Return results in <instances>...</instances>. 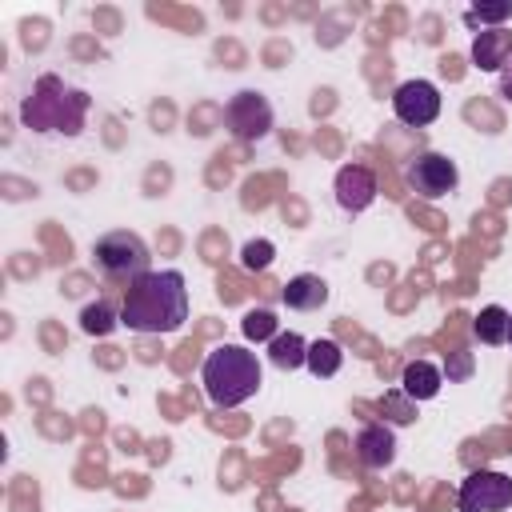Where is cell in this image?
Wrapping results in <instances>:
<instances>
[{"instance_id":"11","label":"cell","mask_w":512,"mask_h":512,"mask_svg":"<svg viewBox=\"0 0 512 512\" xmlns=\"http://www.w3.org/2000/svg\"><path fill=\"white\" fill-rule=\"evenodd\" d=\"M512 60V32L508 28H480L472 36V64L480 72H500Z\"/></svg>"},{"instance_id":"2","label":"cell","mask_w":512,"mask_h":512,"mask_svg":"<svg viewBox=\"0 0 512 512\" xmlns=\"http://www.w3.org/2000/svg\"><path fill=\"white\" fill-rule=\"evenodd\" d=\"M88 92L64 84L60 76L44 72L32 92L20 100V124L28 132H60V136H80L84 116H88Z\"/></svg>"},{"instance_id":"3","label":"cell","mask_w":512,"mask_h":512,"mask_svg":"<svg viewBox=\"0 0 512 512\" xmlns=\"http://www.w3.org/2000/svg\"><path fill=\"white\" fill-rule=\"evenodd\" d=\"M200 380L216 408H236L260 392V360L240 344H220L204 356Z\"/></svg>"},{"instance_id":"15","label":"cell","mask_w":512,"mask_h":512,"mask_svg":"<svg viewBox=\"0 0 512 512\" xmlns=\"http://www.w3.org/2000/svg\"><path fill=\"white\" fill-rule=\"evenodd\" d=\"M268 360H272L276 368L292 372V368H300V364L308 360V340L296 336V332H276V336L268 340Z\"/></svg>"},{"instance_id":"13","label":"cell","mask_w":512,"mask_h":512,"mask_svg":"<svg viewBox=\"0 0 512 512\" xmlns=\"http://www.w3.org/2000/svg\"><path fill=\"white\" fill-rule=\"evenodd\" d=\"M440 384H444V372H440L436 364H428V360H412V364H404L400 392H404L408 400H432V396L440 392Z\"/></svg>"},{"instance_id":"5","label":"cell","mask_w":512,"mask_h":512,"mask_svg":"<svg viewBox=\"0 0 512 512\" xmlns=\"http://www.w3.org/2000/svg\"><path fill=\"white\" fill-rule=\"evenodd\" d=\"M224 124H228V132H232L236 140L256 144V140H264V136L272 132L276 112H272V104H268L264 92L244 88V92H236V96L224 104Z\"/></svg>"},{"instance_id":"10","label":"cell","mask_w":512,"mask_h":512,"mask_svg":"<svg viewBox=\"0 0 512 512\" xmlns=\"http://www.w3.org/2000/svg\"><path fill=\"white\" fill-rule=\"evenodd\" d=\"M356 460L364 468H388L396 460V432L388 424H380V420L364 424L356 432Z\"/></svg>"},{"instance_id":"20","label":"cell","mask_w":512,"mask_h":512,"mask_svg":"<svg viewBox=\"0 0 512 512\" xmlns=\"http://www.w3.org/2000/svg\"><path fill=\"white\" fill-rule=\"evenodd\" d=\"M272 256H276L272 240H248V244L240 248V268H244V272H264V268L272 264Z\"/></svg>"},{"instance_id":"17","label":"cell","mask_w":512,"mask_h":512,"mask_svg":"<svg viewBox=\"0 0 512 512\" xmlns=\"http://www.w3.org/2000/svg\"><path fill=\"white\" fill-rule=\"evenodd\" d=\"M116 324H120V312H116L108 300H96V304H88V308L80 312V328H84L88 336H108Z\"/></svg>"},{"instance_id":"6","label":"cell","mask_w":512,"mask_h":512,"mask_svg":"<svg viewBox=\"0 0 512 512\" xmlns=\"http://www.w3.org/2000/svg\"><path fill=\"white\" fill-rule=\"evenodd\" d=\"M512 508V480L492 468H476L460 480L456 512H504Z\"/></svg>"},{"instance_id":"16","label":"cell","mask_w":512,"mask_h":512,"mask_svg":"<svg viewBox=\"0 0 512 512\" xmlns=\"http://www.w3.org/2000/svg\"><path fill=\"white\" fill-rule=\"evenodd\" d=\"M340 364H344V348H340L336 340L320 336V340H312V344H308V360H304V368H308L312 376L328 380V376H336V372H340Z\"/></svg>"},{"instance_id":"22","label":"cell","mask_w":512,"mask_h":512,"mask_svg":"<svg viewBox=\"0 0 512 512\" xmlns=\"http://www.w3.org/2000/svg\"><path fill=\"white\" fill-rule=\"evenodd\" d=\"M412 404H416V400H408L404 392H392V396H384V404H380V408H384V412H392V420H396V424H408V420H412Z\"/></svg>"},{"instance_id":"23","label":"cell","mask_w":512,"mask_h":512,"mask_svg":"<svg viewBox=\"0 0 512 512\" xmlns=\"http://www.w3.org/2000/svg\"><path fill=\"white\" fill-rule=\"evenodd\" d=\"M500 96H504V100H512V60L500 68Z\"/></svg>"},{"instance_id":"21","label":"cell","mask_w":512,"mask_h":512,"mask_svg":"<svg viewBox=\"0 0 512 512\" xmlns=\"http://www.w3.org/2000/svg\"><path fill=\"white\" fill-rule=\"evenodd\" d=\"M444 372H448V380H468V376H472V352H464V348L448 352Z\"/></svg>"},{"instance_id":"18","label":"cell","mask_w":512,"mask_h":512,"mask_svg":"<svg viewBox=\"0 0 512 512\" xmlns=\"http://www.w3.org/2000/svg\"><path fill=\"white\" fill-rule=\"evenodd\" d=\"M504 20H512V0H496V4H480V0H476V4L464 12V24L476 28V32H480V24L504 28Z\"/></svg>"},{"instance_id":"9","label":"cell","mask_w":512,"mask_h":512,"mask_svg":"<svg viewBox=\"0 0 512 512\" xmlns=\"http://www.w3.org/2000/svg\"><path fill=\"white\" fill-rule=\"evenodd\" d=\"M332 192H336V204H340L344 212H364V208L376 200L380 184H376V172H372L368 164H344V168L336 172Z\"/></svg>"},{"instance_id":"12","label":"cell","mask_w":512,"mask_h":512,"mask_svg":"<svg viewBox=\"0 0 512 512\" xmlns=\"http://www.w3.org/2000/svg\"><path fill=\"white\" fill-rule=\"evenodd\" d=\"M284 304L292 312H316V308L328 304V284L320 276H312V272H300V276H292L284 284Z\"/></svg>"},{"instance_id":"14","label":"cell","mask_w":512,"mask_h":512,"mask_svg":"<svg viewBox=\"0 0 512 512\" xmlns=\"http://www.w3.org/2000/svg\"><path fill=\"white\" fill-rule=\"evenodd\" d=\"M508 320H512L508 308L488 304V308L476 312V320H472V336H476L480 344H508Z\"/></svg>"},{"instance_id":"7","label":"cell","mask_w":512,"mask_h":512,"mask_svg":"<svg viewBox=\"0 0 512 512\" xmlns=\"http://www.w3.org/2000/svg\"><path fill=\"white\" fill-rule=\"evenodd\" d=\"M404 180H408V188H412L416 196H424V200H440V196L456 192V184H460V168H456V160H448L444 152H420V156L408 164Z\"/></svg>"},{"instance_id":"24","label":"cell","mask_w":512,"mask_h":512,"mask_svg":"<svg viewBox=\"0 0 512 512\" xmlns=\"http://www.w3.org/2000/svg\"><path fill=\"white\" fill-rule=\"evenodd\" d=\"M508 344H512V320H508Z\"/></svg>"},{"instance_id":"4","label":"cell","mask_w":512,"mask_h":512,"mask_svg":"<svg viewBox=\"0 0 512 512\" xmlns=\"http://www.w3.org/2000/svg\"><path fill=\"white\" fill-rule=\"evenodd\" d=\"M92 260H96L100 276H104V280H116V284H136L140 276L152 272V268H148V260H152L148 244H144L136 232H128V228L104 232V236L92 244Z\"/></svg>"},{"instance_id":"1","label":"cell","mask_w":512,"mask_h":512,"mask_svg":"<svg viewBox=\"0 0 512 512\" xmlns=\"http://www.w3.org/2000/svg\"><path fill=\"white\" fill-rule=\"evenodd\" d=\"M184 320H188V288L176 268L148 272L124 288V304H120L124 328L144 336H164V332H176Z\"/></svg>"},{"instance_id":"8","label":"cell","mask_w":512,"mask_h":512,"mask_svg":"<svg viewBox=\"0 0 512 512\" xmlns=\"http://www.w3.org/2000/svg\"><path fill=\"white\" fill-rule=\"evenodd\" d=\"M392 112L408 128H424L440 116V88L432 80H404L392 92Z\"/></svg>"},{"instance_id":"19","label":"cell","mask_w":512,"mask_h":512,"mask_svg":"<svg viewBox=\"0 0 512 512\" xmlns=\"http://www.w3.org/2000/svg\"><path fill=\"white\" fill-rule=\"evenodd\" d=\"M240 328H244L248 340H272V336L280 332V328H276V316H272L268 308H248Z\"/></svg>"}]
</instances>
